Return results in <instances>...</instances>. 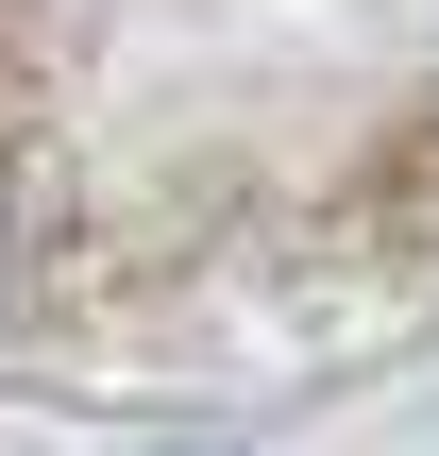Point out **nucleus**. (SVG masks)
<instances>
[{
  "label": "nucleus",
  "instance_id": "f257e3e1",
  "mask_svg": "<svg viewBox=\"0 0 439 456\" xmlns=\"http://www.w3.org/2000/svg\"><path fill=\"white\" fill-rule=\"evenodd\" d=\"M0 322H17V220H0Z\"/></svg>",
  "mask_w": 439,
  "mask_h": 456
}]
</instances>
